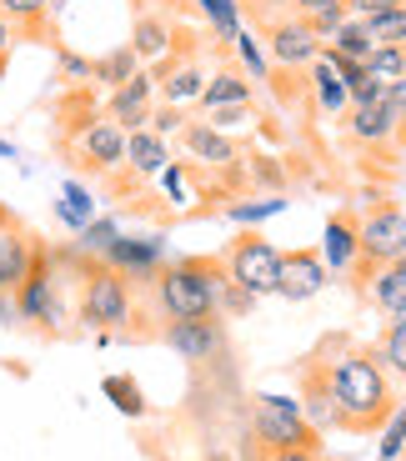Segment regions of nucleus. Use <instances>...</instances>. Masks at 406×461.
I'll return each instance as SVG.
<instances>
[{"mask_svg": "<svg viewBox=\"0 0 406 461\" xmlns=\"http://www.w3.org/2000/svg\"><path fill=\"white\" fill-rule=\"evenodd\" d=\"M316 357H321L331 396H337L341 431H347V437H376L396 411L392 381H386L376 351L351 346V341H341V336H326V341L316 346Z\"/></svg>", "mask_w": 406, "mask_h": 461, "instance_id": "f257e3e1", "label": "nucleus"}, {"mask_svg": "<svg viewBox=\"0 0 406 461\" xmlns=\"http://www.w3.org/2000/svg\"><path fill=\"white\" fill-rule=\"evenodd\" d=\"M226 281H231L226 256H181V261H166L151 281L156 312H161V321L221 316V291H226Z\"/></svg>", "mask_w": 406, "mask_h": 461, "instance_id": "f03ea898", "label": "nucleus"}, {"mask_svg": "<svg viewBox=\"0 0 406 461\" xmlns=\"http://www.w3.org/2000/svg\"><path fill=\"white\" fill-rule=\"evenodd\" d=\"M76 281H81V291H76V321L91 326L101 341H111L116 331H126L136 321V286L121 271H111L105 261L86 256Z\"/></svg>", "mask_w": 406, "mask_h": 461, "instance_id": "7ed1b4c3", "label": "nucleus"}, {"mask_svg": "<svg viewBox=\"0 0 406 461\" xmlns=\"http://www.w3.org/2000/svg\"><path fill=\"white\" fill-rule=\"evenodd\" d=\"M60 281H66L60 276V256L41 241L35 256H31L25 281L15 286V321L35 326V331H46V336H60V326H66V296H60Z\"/></svg>", "mask_w": 406, "mask_h": 461, "instance_id": "20e7f679", "label": "nucleus"}, {"mask_svg": "<svg viewBox=\"0 0 406 461\" xmlns=\"http://www.w3.org/2000/svg\"><path fill=\"white\" fill-rule=\"evenodd\" d=\"M356 266H351L347 276L356 291L372 286L376 271H386V266L396 261V256L406 251V211L392 206V201H382V206L366 211V221H356Z\"/></svg>", "mask_w": 406, "mask_h": 461, "instance_id": "39448f33", "label": "nucleus"}, {"mask_svg": "<svg viewBox=\"0 0 406 461\" xmlns=\"http://www.w3.org/2000/svg\"><path fill=\"white\" fill-rule=\"evenodd\" d=\"M251 431L266 451H321V431L306 421L296 396H276V392L256 396Z\"/></svg>", "mask_w": 406, "mask_h": 461, "instance_id": "423d86ee", "label": "nucleus"}, {"mask_svg": "<svg viewBox=\"0 0 406 461\" xmlns=\"http://www.w3.org/2000/svg\"><path fill=\"white\" fill-rule=\"evenodd\" d=\"M261 15V25H266V56L271 66H286V70H306L316 56H321V41H316V31L306 25V15L286 11V0H281L276 11H251Z\"/></svg>", "mask_w": 406, "mask_h": 461, "instance_id": "0eeeda50", "label": "nucleus"}, {"mask_svg": "<svg viewBox=\"0 0 406 461\" xmlns=\"http://www.w3.org/2000/svg\"><path fill=\"white\" fill-rule=\"evenodd\" d=\"M226 271L241 291H251L256 301L276 296V271H281V251L261 236V230H241L226 251Z\"/></svg>", "mask_w": 406, "mask_h": 461, "instance_id": "6e6552de", "label": "nucleus"}, {"mask_svg": "<svg viewBox=\"0 0 406 461\" xmlns=\"http://www.w3.org/2000/svg\"><path fill=\"white\" fill-rule=\"evenodd\" d=\"M60 146H66L70 166H81V171H91V176H116L121 166H126V131H121L111 115L91 121L86 131L66 136Z\"/></svg>", "mask_w": 406, "mask_h": 461, "instance_id": "1a4fd4ad", "label": "nucleus"}, {"mask_svg": "<svg viewBox=\"0 0 406 461\" xmlns=\"http://www.w3.org/2000/svg\"><path fill=\"white\" fill-rule=\"evenodd\" d=\"M101 261L111 266V271H121L131 286H151L156 271L166 266V241L161 236H116Z\"/></svg>", "mask_w": 406, "mask_h": 461, "instance_id": "9d476101", "label": "nucleus"}, {"mask_svg": "<svg viewBox=\"0 0 406 461\" xmlns=\"http://www.w3.org/2000/svg\"><path fill=\"white\" fill-rule=\"evenodd\" d=\"M35 246H41V236L25 230L15 211L0 206V296H15V286H21L25 271H31Z\"/></svg>", "mask_w": 406, "mask_h": 461, "instance_id": "9b49d317", "label": "nucleus"}, {"mask_svg": "<svg viewBox=\"0 0 406 461\" xmlns=\"http://www.w3.org/2000/svg\"><path fill=\"white\" fill-rule=\"evenodd\" d=\"M151 111H156V76L151 70H136L126 86H116V91L105 95V115H111L126 136L151 126Z\"/></svg>", "mask_w": 406, "mask_h": 461, "instance_id": "f8f14e48", "label": "nucleus"}, {"mask_svg": "<svg viewBox=\"0 0 406 461\" xmlns=\"http://www.w3.org/2000/svg\"><path fill=\"white\" fill-rule=\"evenodd\" d=\"M161 341L171 346L176 357L186 361H211L226 351V331H221V316H201V321H166Z\"/></svg>", "mask_w": 406, "mask_h": 461, "instance_id": "ddd939ff", "label": "nucleus"}, {"mask_svg": "<svg viewBox=\"0 0 406 461\" xmlns=\"http://www.w3.org/2000/svg\"><path fill=\"white\" fill-rule=\"evenodd\" d=\"M0 15L15 31V41H31V46H60L56 31V5L50 0H0Z\"/></svg>", "mask_w": 406, "mask_h": 461, "instance_id": "4468645a", "label": "nucleus"}, {"mask_svg": "<svg viewBox=\"0 0 406 461\" xmlns=\"http://www.w3.org/2000/svg\"><path fill=\"white\" fill-rule=\"evenodd\" d=\"M321 286H326V261H321V251H306V246H296V251H281L276 296H286V301H311Z\"/></svg>", "mask_w": 406, "mask_h": 461, "instance_id": "2eb2a0df", "label": "nucleus"}, {"mask_svg": "<svg viewBox=\"0 0 406 461\" xmlns=\"http://www.w3.org/2000/svg\"><path fill=\"white\" fill-rule=\"evenodd\" d=\"M296 381H302V411L306 421H311L316 431H341V416H337V396H331V381H326V366L321 357H306V366L296 371Z\"/></svg>", "mask_w": 406, "mask_h": 461, "instance_id": "dca6fc26", "label": "nucleus"}, {"mask_svg": "<svg viewBox=\"0 0 406 461\" xmlns=\"http://www.w3.org/2000/svg\"><path fill=\"white\" fill-rule=\"evenodd\" d=\"M347 140L351 146H396V131H401V115L392 111L386 101H376V105H347Z\"/></svg>", "mask_w": 406, "mask_h": 461, "instance_id": "f3484780", "label": "nucleus"}, {"mask_svg": "<svg viewBox=\"0 0 406 461\" xmlns=\"http://www.w3.org/2000/svg\"><path fill=\"white\" fill-rule=\"evenodd\" d=\"M181 146H186V156L196 166H206V171H226V166L241 161L236 140L226 136V131H216L211 121H186V126H181Z\"/></svg>", "mask_w": 406, "mask_h": 461, "instance_id": "a211bd4d", "label": "nucleus"}, {"mask_svg": "<svg viewBox=\"0 0 406 461\" xmlns=\"http://www.w3.org/2000/svg\"><path fill=\"white\" fill-rule=\"evenodd\" d=\"M306 76H311V101H316V111H326V115H341L351 105V95H347V81H341V70H337V60L326 56H316L311 66H306Z\"/></svg>", "mask_w": 406, "mask_h": 461, "instance_id": "6ab92c4d", "label": "nucleus"}, {"mask_svg": "<svg viewBox=\"0 0 406 461\" xmlns=\"http://www.w3.org/2000/svg\"><path fill=\"white\" fill-rule=\"evenodd\" d=\"M166 166H171L166 136H156V131H131L126 136V171L136 176V181H146V176H161Z\"/></svg>", "mask_w": 406, "mask_h": 461, "instance_id": "aec40b11", "label": "nucleus"}, {"mask_svg": "<svg viewBox=\"0 0 406 461\" xmlns=\"http://www.w3.org/2000/svg\"><path fill=\"white\" fill-rule=\"evenodd\" d=\"M171 41H176V31H171V21H166V15H156V11H136L126 46L136 50L140 60H161L166 50H171Z\"/></svg>", "mask_w": 406, "mask_h": 461, "instance_id": "412c9836", "label": "nucleus"}, {"mask_svg": "<svg viewBox=\"0 0 406 461\" xmlns=\"http://www.w3.org/2000/svg\"><path fill=\"white\" fill-rule=\"evenodd\" d=\"M356 221L351 216H331L326 221V246H321V261L326 271H337V276H347L351 266H356Z\"/></svg>", "mask_w": 406, "mask_h": 461, "instance_id": "4be33fe9", "label": "nucleus"}, {"mask_svg": "<svg viewBox=\"0 0 406 461\" xmlns=\"http://www.w3.org/2000/svg\"><path fill=\"white\" fill-rule=\"evenodd\" d=\"M216 105H251V81L226 60L216 76H206V91H201V111H216Z\"/></svg>", "mask_w": 406, "mask_h": 461, "instance_id": "5701e85b", "label": "nucleus"}, {"mask_svg": "<svg viewBox=\"0 0 406 461\" xmlns=\"http://www.w3.org/2000/svg\"><path fill=\"white\" fill-rule=\"evenodd\" d=\"M140 70V56L131 46H116V50H105V56L91 60V86H105V91H116V86H126L131 76Z\"/></svg>", "mask_w": 406, "mask_h": 461, "instance_id": "b1692460", "label": "nucleus"}, {"mask_svg": "<svg viewBox=\"0 0 406 461\" xmlns=\"http://www.w3.org/2000/svg\"><path fill=\"white\" fill-rule=\"evenodd\" d=\"M366 296L376 301V312H382V316H406V271H401V266L376 271L372 286H366Z\"/></svg>", "mask_w": 406, "mask_h": 461, "instance_id": "393cba45", "label": "nucleus"}, {"mask_svg": "<svg viewBox=\"0 0 406 461\" xmlns=\"http://www.w3.org/2000/svg\"><path fill=\"white\" fill-rule=\"evenodd\" d=\"M326 50H337V56H347V60H366L376 50V35H372V25L361 21V15H347L341 31L326 41Z\"/></svg>", "mask_w": 406, "mask_h": 461, "instance_id": "a878e982", "label": "nucleus"}, {"mask_svg": "<svg viewBox=\"0 0 406 461\" xmlns=\"http://www.w3.org/2000/svg\"><path fill=\"white\" fill-rule=\"evenodd\" d=\"M56 216L66 221L76 236H81L86 226L95 221V201H91V191H86L81 181H66V191H60V201H56Z\"/></svg>", "mask_w": 406, "mask_h": 461, "instance_id": "bb28decb", "label": "nucleus"}, {"mask_svg": "<svg viewBox=\"0 0 406 461\" xmlns=\"http://www.w3.org/2000/svg\"><path fill=\"white\" fill-rule=\"evenodd\" d=\"M196 5H201V15L211 21V31H216L226 46H231L236 31L246 25V21H241V0H196Z\"/></svg>", "mask_w": 406, "mask_h": 461, "instance_id": "cd10ccee", "label": "nucleus"}, {"mask_svg": "<svg viewBox=\"0 0 406 461\" xmlns=\"http://www.w3.org/2000/svg\"><path fill=\"white\" fill-rule=\"evenodd\" d=\"M231 50L241 56V66L251 70L256 81H266V76H271V56H266V46L256 41V31H246V25H241V31H236V41H231Z\"/></svg>", "mask_w": 406, "mask_h": 461, "instance_id": "c85d7f7f", "label": "nucleus"}, {"mask_svg": "<svg viewBox=\"0 0 406 461\" xmlns=\"http://www.w3.org/2000/svg\"><path fill=\"white\" fill-rule=\"evenodd\" d=\"M276 211H286V201H281V196H256V201H226V221H236V226H256V221L276 216Z\"/></svg>", "mask_w": 406, "mask_h": 461, "instance_id": "c756f323", "label": "nucleus"}, {"mask_svg": "<svg viewBox=\"0 0 406 461\" xmlns=\"http://www.w3.org/2000/svg\"><path fill=\"white\" fill-rule=\"evenodd\" d=\"M366 25H372L376 46H406V0L392 5V11H382V15H366Z\"/></svg>", "mask_w": 406, "mask_h": 461, "instance_id": "7c9ffc66", "label": "nucleus"}, {"mask_svg": "<svg viewBox=\"0 0 406 461\" xmlns=\"http://www.w3.org/2000/svg\"><path fill=\"white\" fill-rule=\"evenodd\" d=\"M121 236V226L111 216H95L91 226L81 230V241H76V251H86V256H95V261H101L105 251H111V241H116Z\"/></svg>", "mask_w": 406, "mask_h": 461, "instance_id": "2f4dec72", "label": "nucleus"}, {"mask_svg": "<svg viewBox=\"0 0 406 461\" xmlns=\"http://www.w3.org/2000/svg\"><path fill=\"white\" fill-rule=\"evenodd\" d=\"M382 357H386V371L406 381V316H396V321L386 326V336H382Z\"/></svg>", "mask_w": 406, "mask_h": 461, "instance_id": "473e14b6", "label": "nucleus"}, {"mask_svg": "<svg viewBox=\"0 0 406 461\" xmlns=\"http://www.w3.org/2000/svg\"><path fill=\"white\" fill-rule=\"evenodd\" d=\"M105 396L121 406L126 416H146V402H140V386L131 376H105Z\"/></svg>", "mask_w": 406, "mask_h": 461, "instance_id": "72a5a7b5", "label": "nucleus"}, {"mask_svg": "<svg viewBox=\"0 0 406 461\" xmlns=\"http://www.w3.org/2000/svg\"><path fill=\"white\" fill-rule=\"evenodd\" d=\"M401 447H406V402L396 406L392 421L382 427V447H376V456H382V461H396V456H401Z\"/></svg>", "mask_w": 406, "mask_h": 461, "instance_id": "f704fd0d", "label": "nucleus"}, {"mask_svg": "<svg viewBox=\"0 0 406 461\" xmlns=\"http://www.w3.org/2000/svg\"><path fill=\"white\" fill-rule=\"evenodd\" d=\"M56 66H60V81H70V86L91 81V60L76 56V50H66V46H56Z\"/></svg>", "mask_w": 406, "mask_h": 461, "instance_id": "c9c22d12", "label": "nucleus"}, {"mask_svg": "<svg viewBox=\"0 0 406 461\" xmlns=\"http://www.w3.org/2000/svg\"><path fill=\"white\" fill-rule=\"evenodd\" d=\"M181 126H186V111H181V105H171V101H161L151 111V126H146V131H156V136H176Z\"/></svg>", "mask_w": 406, "mask_h": 461, "instance_id": "e433bc0d", "label": "nucleus"}, {"mask_svg": "<svg viewBox=\"0 0 406 461\" xmlns=\"http://www.w3.org/2000/svg\"><path fill=\"white\" fill-rule=\"evenodd\" d=\"M251 105H216V111H206V121L216 131H236V126H246V121H251Z\"/></svg>", "mask_w": 406, "mask_h": 461, "instance_id": "4c0bfd02", "label": "nucleus"}, {"mask_svg": "<svg viewBox=\"0 0 406 461\" xmlns=\"http://www.w3.org/2000/svg\"><path fill=\"white\" fill-rule=\"evenodd\" d=\"M246 171H251L256 185H271V196L281 191V166L271 161V156H251V161H246Z\"/></svg>", "mask_w": 406, "mask_h": 461, "instance_id": "58836bf2", "label": "nucleus"}, {"mask_svg": "<svg viewBox=\"0 0 406 461\" xmlns=\"http://www.w3.org/2000/svg\"><path fill=\"white\" fill-rule=\"evenodd\" d=\"M11 56H15V31L5 25V15H0V81H5V70H11Z\"/></svg>", "mask_w": 406, "mask_h": 461, "instance_id": "ea45409f", "label": "nucleus"}, {"mask_svg": "<svg viewBox=\"0 0 406 461\" xmlns=\"http://www.w3.org/2000/svg\"><path fill=\"white\" fill-rule=\"evenodd\" d=\"M266 461H326L321 451H266Z\"/></svg>", "mask_w": 406, "mask_h": 461, "instance_id": "a19ab883", "label": "nucleus"}, {"mask_svg": "<svg viewBox=\"0 0 406 461\" xmlns=\"http://www.w3.org/2000/svg\"><path fill=\"white\" fill-rule=\"evenodd\" d=\"M392 266H401V271H406V251H401V256H396V261H392Z\"/></svg>", "mask_w": 406, "mask_h": 461, "instance_id": "79ce46f5", "label": "nucleus"}]
</instances>
